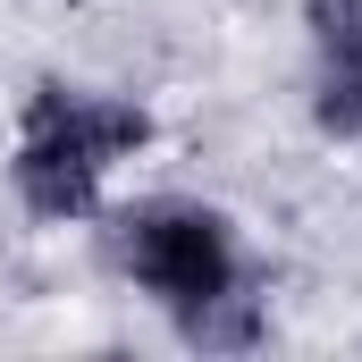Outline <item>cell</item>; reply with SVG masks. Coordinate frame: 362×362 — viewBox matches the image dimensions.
I'll use <instances>...</instances> for the list:
<instances>
[{"instance_id":"obj_1","label":"cell","mask_w":362,"mask_h":362,"mask_svg":"<svg viewBox=\"0 0 362 362\" xmlns=\"http://www.w3.org/2000/svg\"><path fill=\"white\" fill-rule=\"evenodd\" d=\"M144 135H152V118L135 101H110V93H85V85H34L17 160H8L17 202L34 219H85L101 202L110 160H127Z\"/></svg>"},{"instance_id":"obj_2","label":"cell","mask_w":362,"mask_h":362,"mask_svg":"<svg viewBox=\"0 0 362 362\" xmlns=\"http://www.w3.org/2000/svg\"><path fill=\"white\" fill-rule=\"evenodd\" d=\"M118 253H127V270L144 278L169 312H194V303H211V295L236 286V236L202 202H152V211H135Z\"/></svg>"},{"instance_id":"obj_3","label":"cell","mask_w":362,"mask_h":362,"mask_svg":"<svg viewBox=\"0 0 362 362\" xmlns=\"http://www.w3.org/2000/svg\"><path fill=\"white\" fill-rule=\"evenodd\" d=\"M312 51H320L312 118L329 135H362V0H312Z\"/></svg>"}]
</instances>
